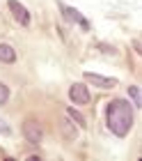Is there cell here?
I'll return each mask as SVG.
<instances>
[{
    "mask_svg": "<svg viewBox=\"0 0 142 161\" xmlns=\"http://www.w3.org/2000/svg\"><path fill=\"white\" fill-rule=\"evenodd\" d=\"M106 122H108V129L115 136L124 138L133 127V106L126 99L110 101L108 108H106Z\"/></svg>",
    "mask_w": 142,
    "mask_h": 161,
    "instance_id": "6da1fadb",
    "label": "cell"
},
{
    "mask_svg": "<svg viewBox=\"0 0 142 161\" xmlns=\"http://www.w3.org/2000/svg\"><path fill=\"white\" fill-rule=\"evenodd\" d=\"M69 97H71V101L73 104H78V106H87L89 104V90H87V85H83V83H73L71 87H69Z\"/></svg>",
    "mask_w": 142,
    "mask_h": 161,
    "instance_id": "7a4b0ae2",
    "label": "cell"
},
{
    "mask_svg": "<svg viewBox=\"0 0 142 161\" xmlns=\"http://www.w3.org/2000/svg\"><path fill=\"white\" fill-rule=\"evenodd\" d=\"M23 136L28 138V143H32V145H39V143H41V138H44L39 122H34V120H28V122L23 124Z\"/></svg>",
    "mask_w": 142,
    "mask_h": 161,
    "instance_id": "3957f363",
    "label": "cell"
},
{
    "mask_svg": "<svg viewBox=\"0 0 142 161\" xmlns=\"http://www.w3.org/2000/svg\"><path fill=\"white\" fill-rule=\"evenodd\" d=\"M60 5V9H62V14H64V19L66 21H73V23H78V25H83L85 30H89V23H87V19L80 14L78 9H73V7H69V5H64V3H57Z\"/></svg>",
    "mask_w": 142,
    "mask_h": 161,
    "instance_id": "277c9868",
    "label": "cell"
},
{
    "mask_svg": "<svg viewBox=\"0 0 142 161\" xmlns=\"http://www.w3.org/2000/svg\"><path fill=\"white\" fill-rule=\"evenodd\" d=\"M85 80L96 85V87H101V90H113V87H117V78H106V76L92 74V71H85Z\"/></svg>",
    "mask_w": 142,
    "mask_h": 161,
    "instance_id": "5b68a950",
    "label": "cell"
},
{
    "mask_svg": "<svg viewBox=\"0 0 142 161\" xmlns=\"http://www.w3.org/2000/svg\"><path fill=\"white\" fill-rule=\"evenodd\" d=\"M7 5H9V12L14 14V19H16L21 25H28V23H30V12L18 3V0H9Z\"/></svg>",
    "mask_w": 142,
    "mask_h": 161,
    "instance_id": "8992f818",
    "label": "cell"
},
{
    "mask_svg": "<svg viewBox=\"0 0 142 161\" xmlns=\"http://www.w3.org/2000/svg\"><path fill=\"white\" fill-rule=\"evenodd\" d=\"M16 60V51H14L9 44H0V62H14Z\"/></svg>",
    "mask_w": 142,
    "mask_h": 161,
    "instance_id": "52a82bcc",
    "label": "cell"
},
{
    "mask_svg": "<svg viewBox=\"0 0 142 161\" xmlns=\"http://www.w3.org/2000/svg\"><path fill=\"white\" fill-rule=\"evenodd\" d=\"M60 129H62V136L66 138V141H73V138H76V127H73L69 120H62Z\"/></svg>",
    "mask_w": 142,
    "mask_h": 161,
    "instance_id": "ba28073f",
    "label": "cell"
},
{
    "mask_svg": "<svg viewBox=\"0 0 142 161\" xmlns=\"http://www.w3.org/2000/svg\"><path fill=\"white\" fill-rule=\"evenodd\" d=\"M129 94H131L133 104H135L138 108H142V94H140V87H138V85H131V87H129Z\"/></svg>",
    "mask_w": 142,
    "mask_h": 161,
    "instance_id": "9c48e42d",
    "label": "cell"
},
{
    "mask_svg": "<svg viewBox=\"0 0 142 161\" xmlns=\"http://www.w3.org/2000/svg\"><path fill=\"white\" fill-rule=\"evenodd\" d=\"M66 115H69V118L76 122L78 127H85V118H83V115H80L78 111H73V108H66Z\"/></svg>",
    "mask_w": 142,
    "mask_h": 161,
    "instance_id": "30bf717a",
    "label": "cell"
},
{
    "mask_svg": "<svg viewBox=\"0 0 142 161\" xmlns=\"http://www.w3.org/2000/svg\"><path fill=\"white\" fill-rule=\"evenodd\" d=\"M7 99H9V87H7L5 83H0V106H3Z\"/></svg>",
    "mask_w": 142,
    "mask_h": 161,
    "instance_id": "8fae6325",
    "label": "cell"
},
{
    "mask_svg": "<svg viewBox=\"0 0 142 161\" xmlns=\"http://www.w3.org/2000/svg\"><path fill=\"white\" fill-rule=\"evenodd\" d=\"M0 134H3V136H9V134H12V127H9L3 118H0Z\"/></svg>",
    "mask_w": 142,
    "mask_h": 161,
    "instance_id": "7c38bea8",
    "label": "cell"
}]
</instances>
